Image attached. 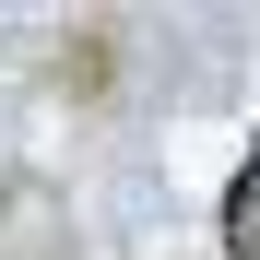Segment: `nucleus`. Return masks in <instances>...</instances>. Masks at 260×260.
<instances>
[{"mask_svg":"<svg viewBox=\"0 0 260 260\" xmlns=\"http://www.w3.org/2000/svg\"><path fill=\"white\" fill-rule=\"evenodd\" d=\"M225 248H260V154L237 166V189H225Z\"/></svg>","mask_w":260,"mask_h":260,"instance_id":"nucleus-1","label":"nucleus"}]
</instances>
